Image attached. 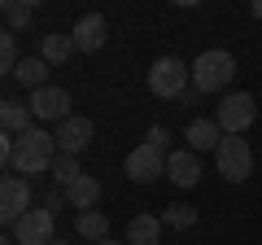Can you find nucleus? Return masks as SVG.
Segmentation results:
<instances>
[{
	"mask_svg": "<svg viewBox=\"0 0 262 245\" xmlns=\"http://www.w3.org/2000/svg\"><path fill=\"white\" fill-rule=\"evenodd\" d=\"M166 149H158V145H136V149L127 153V175L136 179V184H153L158 175H166Z\"/></svg>",
	"mask_w": 262,
	"mask_h": 245,
	"instance_id": "6e6552de",
	"label": "nucleus"
},
{
	"mask_svg": "<svg viewBox=\"0 0 262 245\" xmlns=\"http://www.w3.org/2000/svg\"><path fill=\"white\" fill-rule=\"evenodd\" d=\"M31 110H35V118L39 122H66L70 118V92L66 88H39V92H31Z\"/></svg>",
	"mask_w": 262,
	"mask_h": 245,
	"instance_id": "9d476101",
	"label": "nucleus"
},
{
	"mask_svg": "<svg viewBox=\"0 0 262 245\" xmlns=\"http://www.w3.org/2000/svg\"><path fill=\"white\" fill-rule=\"evenodd\" d=\"M188 149L192 153H214L219 145H223V127H219V118H192L184 132Z\"/></svg>",
	"mask_w": 262,
	"mask_h": 245,
	"instance_id": "f8f14e48",
	"label": "nucleus"
},
{
	"mask_svg": "<svg viewBox=\"0 0 262 245\" xmlns=\"http://www.w3.org/2000/svg\"><path fill=\"white\" fill-rule=\"evenodd\" d=\"M31 201H35V184H31V179H22V175L0 179V223L9 228V232L18 228V219L27 215V210H35Z\"/></svg>",
	"mask_w": 262,
	"mask_h": 245,
	"instance_id": "39448f33",
	"label": "nucleus"
},
{
	"mask_svg": "<svg viewBox=\"0 0 262 245\" xmlns=\"http://www.w3.org/2000/svg\"><path fill=\"white\" fill-rule=\"evenodd\" d=\"M192 88V66H184L179 57H162V62H153L149 70V92L162 96V101H179V96Z\"/></svg>",
	"mask_w": 262,
	"mask_h": 245,
	"instance_id": "7ed1b4c3",
	"label": "nucleus"
},
{
	"mask_svg": "<svg viewBox=\"0 0 262 245\" xmlns=\"http://www.w3.org/2000/svg\"><path fill=\"white\" fill-rule=\"evenodd\" d=\"M57 149L61 153H70V158H79V153L92 145V136H96V127H92V118H83V114H70L66 122H57Z\"/></svg>",
	"mask_w": 262,
	"mask_h": 245,
	"instance_id": "1a4fd4ad",
	"label": "nucleus"
},
{
	"mask_svg": "<svg viewBox=\"0 0 262 245\" xmlns=\"http://www.w3.org/2000/svg\"><path fill=\"white\" fill-rule=\"evenodd\" d=\"M166 140H170V132H166V127H149V145H158V149H166Z\"/></svg>",
	"mask_w": 262,
	"mask_h": 245,
	"instance_id": "393cba45",
	"label": "nucleus"
},
{
	"mask_svg": "<svg viewBox=\"0 0 262 245\" xmlns=\"http://www.w3.org/2000/svg\"><path fill=\"white\" fill-rule=\"evenodd\" d=\"M253 18H262V0H253Z\"/></svg>",
	"mask_w": 262,
	"mask_h": 245,
	"instance_id": "a878e982",
	"label": "nucleus"
},
{
	"mask_svg": "<svg viewBox=\"0 0 262 245\" xmlns=\"http://www.w3.org/2000/svg\"><path fill=\"white\" fill-rule=\"evenodd\" d=\"M0 13H5V31H18V27H31L35 5H31V0H5V5H0Z\"/></svg>",
	"mask_w": 262,
	"mask_h": 245,
	"instance_id": "412c9836",
	"label": "nucleus"
},
{
	"mask_svg": "<svg viewBox=\"0 0 262 245\" xmlns=\"http://www.w3.org/2000/svg\"><path fill=\"white\" fill-rule=\"evenodd\" d=\"M79 236H88V241L92 245H101V241H110V219L101 215V210H83V215H79Z\"/></svg>",
	"mask_w": 262,
	"mask_h": 245,
	"instance_id": "aec40b11",
	"label": "nucleus"
},
{
	"mask_svg": "<svg viewBox=\"0 0 262 245\" xmlns=\"http://www.w3.org/2000/svg\"><path fill=\"white\" fill-rule=\"evenodd\" d=\"M13 79H18V84H27L31 92H39V88H48V62L44 57H22L18 62V70H13Z\"/></svg>",
	"mask_w": 262,
	"mask_h": 245,
	"instance_id": "f3484780",
	"label": "nucleus"
},
{
	"mask_svg": "<svg viewBox=\"0 0 262 245\" xmlns=\"http://www.w3.org/2000/svg\"><path fill=\"white\" fill-rule=\"evenodd\" d=\"M214 167H219V175H223L227 184H245V179L253 175V149H249V140H241V136H223V145L214 149Z\"/></svg>",
	"mask_w": 262,
	"mask_h": 245,
	"instance_id": "20e7f679",
	"label": "nucleus"
},
{
	"mask_svg": "<svg viewBox=\"0 0 262 245\" xmlns=\"http://www.w3.org/2000/svg\"><path fill=\"white\" fill-rule=\"evenodd\" d=\"M162 223H166V228H175V232H188V228L196 223V210L188 206V201H175V206H166Z\"/></svg>",
	"mask_w": 262,
	"mask_h": 245,
	"instance_id": "4be33fe9",
	"label": "nucleus"
},
{
	"mask_svg": "<svg viewBox=\"0 0 262 245\" xmlns=\"http://www.w3.org/2000/svg\"><path fill=\"white\" fill-rule=\"evenodd\" d=\"M18 39H13V31H5V35H0V70H5V75H13V70H18Z\"/></svg>",
	"mask_w": 262,
	"mask_h": 245,
	"instance_id": "5701e85b",
	"label": "nucleus"
},
{
	"mask_svg": "<svg viewBox=\"0 0 262 245\" xmlns=\"http://www.w3.org/2000/svg\"><path fill=\"white\" fill-rule=\"evenodd\" d=\"M162 215H136L127 223V245H158L162 241Z\"/></svg>",
	"mask_w": 262,
	"mask_h": 245,
	"instance_id": "dca6fc26",
	"label": "nucleus"
},
{
	"mask_svg": "<svg viewBox=\"0 0 262 245\" xmlns=\"http://www.w3.org/2000/svg\"><path fill=\"white\" fill-rule=\"evenodd\" d=\"M232 79H236V57L227 48H206L192 62V88L196 92H223Z\"/></svg>",
	"mask_w": 262,
	"mask_h": 245,
	"instance_id": "f03ea898",
	"label": "nucleus"
},
{
	"mask_svg": "<svg viewBox=\"0 0 262 245\" xmlns=\"http://www.w3.org/2000/svg\"><path fill=\"white\" fill-rule=\"evenodd\" d=\"M0 245H18V241H13V236H9V241H0Z\"/></svg>",
	"mask_w": 262,
	"mask_h": 245,
	"instance_id": "cd10ccee",
	"label": "nucleus"
},
{
	"mask_svg": "<svg viewBox=\"0 0 262 245\" xmlns=\"http://www.w3.org/2000/svg\"><path fill=\"white\" fill-rule=\"evenodd\" d=\"M79 48H75V39L70 35H61V31H53V35H44L39 39V57H44L48 66H61L66 57H75Z\"/></svg>",
	"mask_w": 262,
	"mask_h": 245,
	"instance_id": "a211bd4d",
	"label": "nucleus"
},
{
	"mask_svg": "<svg viewBox=\"0 0 262 245\" xmlns=\"http://www.w3.org/2000/svg\"><path fill=\"white\" fill-rule=\"evenodd\" d=\"M166 175H170V184H179V189H192L196 179H201V158H196L192 149L170 153L166 158Z\"/></svg>",
	"mask_w": 262,
	"mask_h": 245,
	"instance_id": "ddd939ff",
	"label": "nucleus"
},
{
	"mask_svg": "<svg viewBox=\"0 0 262 245\" xmlns=\"http://www.w3.org/2000/svg\"><path fill=\"white\" fill-rule=\"evenodd\" d=\"M101 245H127V241H114V236H110V241H101Z\"/></svg>",
	"mask_w": 262,
	"mask_h": 245,
	"instance_id": "bb28decb",
	"label": "nucleus"
},
{
	"mask_svg": "<svg viewBox=\"0 0 262 245\" xmlns=\"http://www.w3.org/2000/svg\"><path fill=\"white\" fill-rule=\"evenodd\" d=\"M96 197H101V179L88 175V171L75 179V184H70V189H66V206L79 210V215H83V210H92V206H96Z\"/></svg>",
	"mask_w": 262,
	"mask_h": 245,
	"instance_id": "2eb2a0df",
	"label": "nucleus"
},
{
	"mask_svg": "<svg viewBox=\"0 0 262 245\" xmlns=\"http://www.w3.org/2000/svg\"><path fill=\"white\" fill-rule=\"evenodd\" d=\"M57 136L53 132H44V127H31L27 136H18V149H13V175H22V179H35V175H48L53 171V162H57Z\"/></svg>",
	"mask_w": 262,
	"mask_h": 245,
	"instance_id": "f257e3e1",
	"label": "nucleus"
},
{
	"mask_svg": "<svg viewBox=\"0 0 262 245\" xmlns=\"http://www.w3.org/2000/svg\"><path fill=\"white\" fill-rule=\"evenodd\" d=\"M83 175V167H79V158H70V153H57V162H53V171H48V179H53V189H70L75 179Z\"/></svg>",
	"mask_w": 262,
	"mask_h": 245,
	"instance_id": "6ab92c4d",
	"label": "nucleus"
},
{
	"mask_svg": "<svg viewBox=\"0 0 262 245\" xmlns=\"http://www.w3.org/2000/svg\"><path fill=\"white\" fill-rule=\"evenodd\" d=\"M219 127H223V136H241L245 127H253V118H258V101H253L249 92H227L223 101H219Z\"/></svg>",
	"mask_w": 262,
	"mask_h": 245,
	"instance_id": "423d86ee",
	"label": "nucleus"
},
{
	"mask_svg": "<svg viewBox=\"0 0 262 245\" xmlns=\"http://www.w3.org/2000/svg\"><path fill=\"white\" fill-rule=\"evenodd\" d=\"M0 127H5V136H13V140H18V136H27L31 127H35V110L9 96V101L0 105Z\"/></svg>",
	"mask_w": 262,
	"mask_h": 245,
	"instance_id": "4468645a",
	"label": "nucleus"
},
{
	"mask_svg": "<svg viewBox=\"0 0 262 245\" xmlns=\"http://www.w3.org/2000/svg\"><path fill=\"white\" fill-rule=\"evenodd\" d=\"M53 245H66V241H53Z\"/></svg>",
	"mask_w": 262,
	"mask_h": 245,
	"instance_id": "c85d7f7f",
	"label": "nucleus"
},
{
	"mask_svg": "<svg viewBox=\"0 0 262 245\" xmlns=\"http://www.w3.org/2000/svg\"><path fill=\"white\" fill-rule=\"evenodd\" d=\"M57 215L53 210H44V206H35V210H27V215L18 219V228H13V241L18 245H53L57 241Z\"/></svg>",
	"mask_w": 262,
	"mask_h": 245,
	"instance_id": "0eeeda50",
	"label": "nucleus"
},
{
	"mask_svg": "<svg viewBox=\"0 0 262 245\" xmlns=\"http://www.w3.org/2000/svg\"><path fill=\"white\" fill-rule=\"evenodd\" d=\"M70 39H75L79 53H96V48H105V39H110V22H105L101 13H83V18L75 22V31H70Z\"/></svg>",
	"mask_w": 262,
	"mask_h": 245,
	"instance_id": "9b49d317",
	"label": "nucleus"
},
{
	"mask_svg": "<svg viewBox=\"0 0 262 245\" xmlns=\"http://www.w3.org/2000/svg\"><path fill=\"white\" fill-rule=\"evenodd\" d=\"M61 201H66V193H61V189H48L39 206H44V210H53V215H57V210H61Z\"/></svg>",
	"mask_w": 262,
	"mask_h": 245,
	"instance_id": "b1692460",
	"label": "nucleus"
}]
</instances>
